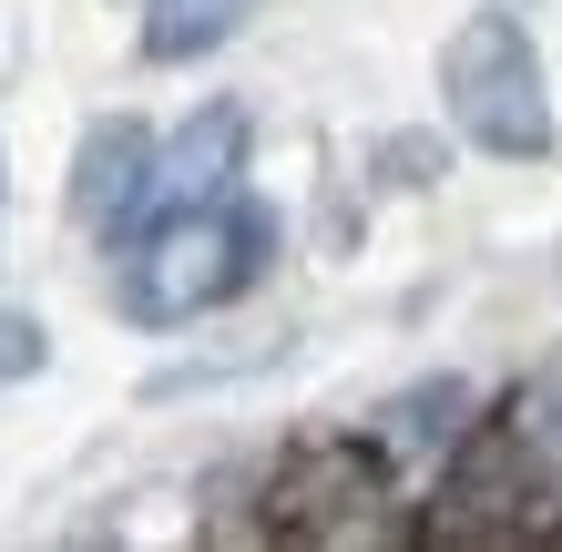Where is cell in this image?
Returning a JSON list of instances; mask_svg holds the SVG:
<instances>
[{
  "mask_svg": "<svg viewBox=\"0 0 562 552\" xmlns=\"http://www.w3.org/2000/svg\"><path fill=\"white\" fill-rule=\"evenodd\" d=\"M236 174H246V113H236V103H205L175 144H154V194H144V215L215 205V194H236ZM144 215H134V225H144Z\"/></svg>",
  "mask_w": 562,
  "mask_h": 552,
  "instance_id": "obj_5",
  "label": "cell"
},
{
  "mask_svg": "<svg viewBox=\"0 0 562 552\" xmlns=\"http://www.w3.org/2000/svg\"><path fill=\"white\" fill-rule=\"evenodd\" d=\"M379 502H389V471H379V450H358V440L296 450L286 481H277V522L307 532V542H369V532H389Z\"/></svg>",
  "mask_w": 562,
  "mask_h": 552,
  "instance_id": "obj_3",
  "label": "cell"
},
{
  "mask_svg": "<svg viewBox=\"0 0 562 552\" xmlns=\"http://www.w3.org/2000/svg\"><path fill=\"white\" fill-rule=\"evenodd\" d=\"M532 461H542V450L521 440V419H512V430L460 440V471H450V492H440V542H521V532H532L521 502H542L532 492Z\"/></svg>",
  "mask_w": 562,
  "mask_h": 552,
  "instance_id": "obj_4",
  "label": "cell"
},
{
  "mask_svg": "<svg viewBox=\"0 0 562 552\" xmlns=\"http://www.w3.org/2000/svg\"><path fill=\"white\" fill-rule=\"evenodd\" d=\"M440 103L450 123L471 134L481 154H502V165H532L552 154V92H542V52L532 31L512 11H471L440 42Z\"/></svg>",
  "mask_w": 562,
  "mask_h": 552,
  "instance_id": "obj_2",
  "label": "cell"
},
{
  "mask_svg": "<svg viewBox=\"0 0 562 552\" xmlns=\"http://www.w3.org/2000/svg\"><path fill=\"white\" fill-rule=\"evenodd\" d=\"M512 419H521V440H532L542 461H562V359H552V369L512 399Z\"/></svg>",
  "mask_w": 562,
  "mask_h": 552,
  "instance_id": "obj_9",
  "label": "cell"
},
{
  "mask_svg": "<svg viewBox=\"0 0 562 552\" xmlns=\"http://www.w3.org/2000/svg\"><path fill=\"white\" fill-rule=\"evenodd\" d=\"M460 430H471V388L460 379H419V388H400V399L379 409V450H460Z\"/></svg>",
  "mask_w": 562,
  "mask_h": 552,
  "instance_id": "obj_7",
  "label": "cell"
},
{
  "mask_svg": "<svg viewBox=\"0 0 562 552\" xmlns=\"http://www.w3.org/2000/svg\"><path fill=\"white\" fill-rule=\"evenodd\" d=\"M31 369H42V328H31V317H0V388L31 379Z\"/></svg>",
  "mask_w": 562,
  "mask_h": 552,
  "instance_id": "obj_10",
  "label": "cell"
},
{
  "mask_svg": "<svg viewBox=\"0 0 562 552\" xmlns=\"http://www.w3.org/2000/svg\"><path fill=\"white\" fill-rule=\"evenodd\" d=\"M246 11H256V0H154V11H144V52L154 61H194V52H215Z\"/></svg>",
  "mask_w": 562,
  "mask_h": 552,
  "instance_id": "obj_8",
  "label": "cell"
},
{
  "mask_svg": "<svg viewBox=\"0 0 562 552\" xmlns=\"http://www.w3.org/2000/svg\"><path fill=\"white\" fill-rule=\"evenodd\" d=\"M277 256V215L246 205V194H215V205H175V215H144L123 236V307L144 328H184L225 297H246Z\"/></svg>",
  "mask_w": 562,
  "mask_h": 552,
  "instance_id": "obj_1",
  "label": "cell"
},
{
  "mask_svg": "<svg viewBox=\"0 0 562 552\" xmlns=\"http://www.w3.org/2000/svg\"><path fill=\"white\" fill-rule=\"evenodd\" d=\"M144 194H154V134L144 123H92L82 134V174H72V215L103 225V236H134Z\"/></svg>",
  "mask_w": 562,
  "mask_h": 552,
  "instance_id": "obj_6",
  "label": "cell"
}]
</instances>
